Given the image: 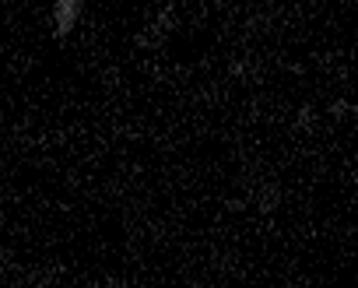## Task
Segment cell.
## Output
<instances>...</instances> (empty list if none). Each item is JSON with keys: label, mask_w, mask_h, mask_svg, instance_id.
<instances>
[{"label": "cell", "mask_w": 358, "mask_h": 288, "mask_svg": "<svg viewBox=\"0 0 358 288\" xmlns=\"http://www.w3.org/2000/svg\"><path fill=\"white\" fill-rule=\"evenodd\" d=\"M313 120H316V109H313V106H302V109L295 113V127H302V130H309Z\"/></svg>", "instance_id": "277c9868"}, {"label": "cell", "mask_w": 358, "mask_h": 288, "mask_svg": "<svg viewBox=\"0 0 358 288\" xmlns=\"http://www.w3.org/2000/svg\"><path fill=\"white\" fill-rule=\"evenodd\" d=\"M172 29H176V15H172V8H162V11H158V18L151 22V29H148L144 43L158 46V43H165V39H169V32H172Z\"/></svg>", "instance_id": "7a4b0ae2"}, {"label": "cell", "mask_w": 358, "mask_h": 288, "mask_svg": "<svg viewBox=\"0 0 358 288\" xmlns=\"http://www.w3.org/2000/svg\"><path fill=\"white\" fill-rule=\"evenodd\" d=\"M81 11H85V0H53V36L60 43L78 29Z\"/></svg>", "instance_id": "6da1fadb"}, {"label": "cell", "mask_w": 358, "mask_h": 288, "mask_svg": "<svg viewBox=\"0 0 358 288\" xmlns=\"http://www.w3.org/2000/svg\"><path fill=\"white\" fill-rule=\"evenodd\" d=\"M253 201L260 211H274L278 208V187L274 183H257L253 187Z\"/></svg>", "instance_id": "3957f363"}]
</instances>
